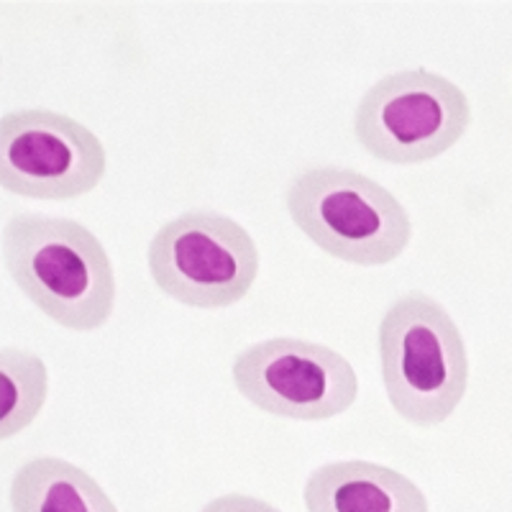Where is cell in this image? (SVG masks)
Here are the masks:
<instances>
[{
    "label": "cell",
    "mask_w": 512,
    "mask_h": 512,
    "mask_svg": "<svg viewBox=\"0 0 512 512\" xmlns=\"http://www.w3.org/2000/svg\"><path fill=\"white\" fill-rule=\"evenodd\" d=\"M297 231L320 251L356 267H384L413 239L408 208L384 185L356 169L320 164L297 172L285 190Z\"/></svg>",
    "instance_id": "3"
},
{
    "label": "cell",
    "mask_w": 512,
    "mask_h": 512,
    "mask_svg": "<svg viewBox=\"0 0 512 512\" xmlns=\"http://www.w3.org/2000/svg\"><path fill=\"white\" fill-rule=\"evenodd\" d=\"M11 512H118L111 495L82 466L34 456L11 479Z\"/></svg>",
    "instance_id": "9"
},
{
    "label": "cell",
    "mask_w": 512,
    "mask_h": 512,
    "mask_svg": "<svg viewBox=\"0 0 512 512\" xmlns=\"http://www.w3.org/2000/svg\"><path fill=\"white\" fill-rule=\"evenodd\" d=\"M472 123V103L454 80L431 70L379 77L354 113L356 141L390 164H423L454 149Z\"/></svg>",
    "instance_id": "5"
},
{
    "label": "cell",
    "mask_w": 512,
    "mask_h": 512,
    "mask_svg": "<svg viewBox=\"0 0 512 512\" xmlns=\"http://www.w3.org/2000/svg\"><path fill=\"white\" fill-rule=\"evenodd\" d=\"M379 372L392 410L415 428L446 423L469 387V354L456 320L428 292H405L377 333Z\"/></svg>",
    "instance_id": "2"
},
{
    "label": "cell",
    "mask_w": 512,
    "mask_h": 512,
    "mask_svg": "<svg viewBox=\"0 0 512 512\" xmlns=\"http://www.w3.org/2000/svg\"><path fill=\"white\" fill-rule=\"evenodd\" d=\"M49 400V369L44 359L24 349L0 354V436L3 441L26 431Z\"/></svg>",
    "instance_id": "10"
},
{
    "label": "cell",
    "mask_w": 512,
    "mask_h": 512,
    "mask_svg": "<svg viewBox=\"0 0 512 512\" xmlns=\"http://www.w3.org/2000/svg\"><path fill=\"white\" fill-rule=\"evenodd\" d=\"M146 262L167 297L198 310H223L241 303L254 287L259 249L231 216L187 210L154 233Z\"/></svg>",
    "instance_id": "4"
},
{
    "label": "cell",
    "mask_w": 512,
    "mask_h": 512,
    "mask_svg": "<svg viewBox=\"0 0 512 512\" xmlns=\"http://www.w3.org/2000/svg\"><path fill=\"white\" fill-rule=\"evenodd\" d=\"M233 387L267 415L323 423L346 413L359 397V374L336 349L295 336L246 346L231 364Z\"/></svg>",
    "instance_id": "6"
},
{
    "label": "cell",
    "mask_w": 512,
    "mask_h": 512,
    "mask_svg": "<svg viewBox=\"0 0 512 512\" xmlns=\"http://www.w3.org/2000/svg\"><path fill=\"white\" fill-rule=\"evenodd\" d=\"M303 502L308 512H431L413 479L364 459L320 464L305 479Z\"/></svg>",
    "instance_id": "8"
},
{
    "label": "cell",
    "mask_w": 512,
    "mask_h": 512,
    "mask_svg": "<svg viewBox=\"0 0 512 512\" xmlns=\"http://www.w3.org/2000/svg\"><path fill=\"white\" fill-rule=\"evenodd\" d=\"M108 172V154L93 128L47 108L0 118V187L18 198L77 200Z\"/></svg>",
    "instance_id": "7"
},
{
    "label": "cell",
    "mask_w": 512,
    "mask_h": 512,
    "mask_svg": "<svg viewBox=\"0 0 512 512\" xmlns=\"http://www.w3.org/2000/svg\"><path fill=\"white\" fill-rule=\"evenodd\" d=\"M200 512H282L280 507H274L272 502L262 500L254 495H241V492H231V495H221L216 500L205 502Z\"/></svg>",
    "instance_id": "11"
},
{
    "label": "cell",
    "mask_w": 512,
    "mask_h": 512,
    "mask_svg": "<svg viewBox=\"0 0 512 512\" xmlns=\"http://www.w3.org/2000/svg\"><path fill=\"white\" fill-rule=\"evenodd\" d=\"M3 264L16 287L57 326L103 328L116 308V274L85 223L21 210L3 228Z\"/></svg>",
    "instance_id": "1"
}]
</instances>
